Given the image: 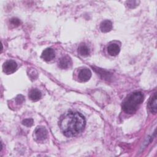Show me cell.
<instances>
[{
  "mask_svg": "<svg viewBox=\"0 0 157 157\" xmlns=\"http://www.w3.org/2000/svg\"><path fill=\"white\" fill-rule=\"evenodd\" d=\"M85 124L84 117L77 112H66L60 117L59 121L61 132L68 137L75 136L81 132L85 128Z\"/></svg>",
  "mask_w": 157,
  "mask_h": 157,
  "instance_id": "6da1fadb",
  "label": "cell"
},
{
  "mask_svg": "<svg viewBox=\"0 0 157 157\" xmlns=\"http://www.w3.org/2000/svg\"><path fill=\"white\" fill-rule=\"evenodd\" d=\"M143 100L144 96L141 92L136 91L132 93L123 102V110L127 113H134L136 112L139 105L142 102Z\"/></svg>",
  "mask_w": 157,
  "mask_h": 157,
  "instance_id": "7a4b0ae2",
  "label": "cell"
},
{
  "mask_svg": "<svg viewBox=\"0 0 157 157\" xmlns=\"http://www.w3.org/2000/svg\"><path fill=\"white\" fill-rule=\"evenodd\" d=\"M34 135H35L36 139L37 140L42 141L47 138L48 135V132L45 127L38 126L35 129Z\"/></svg>",
  "mask_w": 157,
  "mask_h": 157,
  "instance_id": "3957f363",
  "label": "cell"
},
{
  "mask_svg": "<svg viewBox=\"0 0 157 157\" xmlns=\"http://www.w3.org/2000/svg\"><path fill=\"white\" fill-rule=\"evenodd\" d=\"M17 67V64L14 61L9 60L4 63L3 71L7 74H10L14 72Z\"/></svg>",
  "mask_w": 157,
  "mask_h": 157,
  "instance_id": "277c9868",
  "label": "cell"
},
{
  "mask_svg": "<svg viewBox=\"0 0 157 157\" xmlns=\"http://www.w3.org/2000/svg\"><path fill=\"white\" fill-rule=\"evenodd\" d=\"M91 76V72L87 68L82 69L78 72V78L80 82H87Z\"/></svg>",
  "mask_w": 157,
  "mask_h": 157,
  "instance_id": "5b68a950",
  "label": "cell"
},
{
  "mask_svg": "<svg viewBox=\"0 0 157 157\" xmlns=\"http://www.w3.org/2000/svg\"><path fill=\"white\" fill-rule=\"evenodd\" d=\"M55 52L51 48H47L45 49L41 55V57L46 61H49L55 58Z\"/></svg>",
  "mask_w": 157,
  "mask_h": 157,
  "instance_id": "8992f818",
  "label": "cell"
},
{
  "mask_svg": "<svg viewBox=\"0 0 157 157\" xmlns=\"http://www.w3.org/2000/svg\"><path fill=\"white\" fill-rule=\"evenodd\" d=\"M148 107L149 110L153 113H156L157 110V104H156V93L153 94L152 96L150 98L148 102Z\"/></svg>",
  "mask_w": 157,
  "mask_h": 157,
  "instance_id": "52a82bcc",
  "label": "cell"
},
{
  "mask_svg": "<svg viewBox=\"0 0 157 157\" xmlns=\"http://www.w3.org/2000/svg\"><path fill=\"white\" fill-rule=\"evenodd\" d=\"M72 65V60L69 56H64L61 58L59 62V66L61 69H67Z\"/></svg>",
  "mask_w": 157,
  "mask_h": 157,
  "instance_id": "ba28073f",
  "label": "cell"
},
{
  "mask_svg": "<svg viewBox=\"0 0 157 157\" xmlns=\"http://www.w3.org/2000/svg\"><path fill=\"white\" fill-rule=\"evenodd\" d=\"M112 29V23L110 20H104L100 25V29L103 33H107Z\"/></svg>",
  "mask_w": 157,
  "mask_h": 157,
  "instance_id": "9c48e42d",
  "label": "cell"
},
{
  "mask_svg": "<svg viewBox=\"0 0 157 157\" xmlns=\"http://www.w3.org/2000/svg\"><path fill=\"white\" fill-rule=\"evenodd\" d=\"M120 47L116 44H112L107 47V52L111 56H116L120 52Z\"/></svg>",
  "mask_w": 157,
  "mask_h": 157,
  "instance_id": "30bf717a",
  "label": "cell"
},
{
  "mask_svg": "<svg viewBox=\"0 0 157 157\" xmlns=\"http://www.w3.org/2000/svg\"><path fill=\"white\" fill-rule=\"evenodd\" d=\"M41 93L37 89H33L29 93V98L33 101H37L41 98Z\"/></svg>",
  "mask_w": 157,
  "mask_h": 157,
  "instance_id": "8fae6325",
  "label": "cell"
},
{
  "mask_svg": "<svg viewBox=\"0 0 157 157\" xmlns=\"http://www.w3.org/2000/svg\"><path fill=\"white\" fill-rule=\"evenodd\" d=\"M78 52L80 55L82 56H86L90 54V51L89 48L86 45H81L78 48Z\"/></svg>",
  "mask_w": 157,
  "mask_h": 157,
  "instance_id": "7c38bea8",
  "label": "cell"
},
{
  "mask_svg": "<svg viewBox=\"0 0 157 157\" xmlns=\"http://www.w3.org/2000/svg\"><path fill=\"white\" fill-rule=\"evenodd\" d=\"M22 123H23V124H24V125H25L26 126H31L33 124V120L31 118L25 119L24 120H23Z\"/></svg>",
  "mask_w": 157,
  "mask_h": 157,
  "instance_id": "4fadbf2b",
  "label": "cell"
},
{
  "mask_svg": "<svg viewBox=\"0 0 157 157\" xmlns=\"http://www.w3.org/2000/svg\"><path fill=\"white\" fill-rule=\"evenodd\" d=\"M128 6L130 8H134L137 6V1H129L127 2Z\"/></svg>",
  "mask_w": 157,
  "mask_h": 157,
  "instance_id": "5bb4252c",
  "label": "cell"
},
{
  "mask_svg": "<svg viewBox=\"0 0 157 157\" xmlns=\"http://www.w3.org/2000/svg\"><path fill=\"white\" fill-rule=\"evenodd\" d=\"M10 23L15 26H18L20 23V21L17 18H13L10 20Z\"/></svg>",
  "mask_w": 157,
  "mask_h": 157,
  "instance_id": "9a60e30c",
  "label": "cell"
},
{
  "mask_svg": "<svg viewBox=\"0 0 157 157\" xmlns=\"http://www.w3.org/2000/svg\"><path fill=\"white\" fill-rule=\"evenodd\" d=\"M15 100H16V102H17V104H21V103H22V102H23V101H24V97H23V96H21V95H18V96L16 98Z\"/></svg>",
  "mask_w": 157,
  "mask_h": 157,
  "instance_id": "2e32d148",
  "label": "cell"
}]
</instances>
